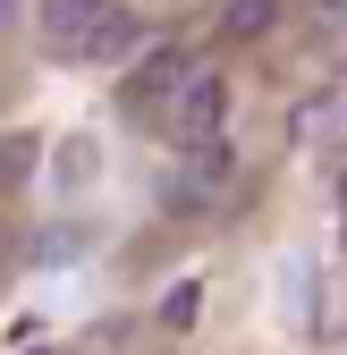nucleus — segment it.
I'll use <instances>...</instances> for the list:
<instances>
[{
    "instance_id": "obj_1",
    "label": "nucleus",
    "mask_w": 347,
    "mask_h": 355,
    "mask_svg": "<svg viewBox=\"0 0 347 355\" xmlns=\"http://www.w3.org/2000/svg\"><path fill=\"white\" fill-rule=\"evenodd\" d=\"M169 127H178V144H212L221 136V76H187L178 85V110H169Z\"/></svg>"
},
{
    "instance_id": "obj_2",
    "label": "nucleus",
    "mask_w": 347,
    "mask_h": 355,
    "mask_svg": "<svg viewBox=\"0 0 347 355\" xmlns=\"http://www.w3.org/2000/svg\"><path fill=\"white\" fill-rule=\"evenodd\" d=\"M102 9H110V0H42V42L76 60V42L102 26Z\"/></svg>"
},
{
    "instance_id": "obj_3",
    "label": "nucleus",
    "mask_w": 347,
    "mask_h": 355,
    "mask_svg": "<svg viewBox=\"0 0 347 355\" xmlns=\"http://www.w3.org/2000/svg\"><path fill=\"white\" fill-rule=\"evenodd\" d=\"M136 42H144V26H136V17H127V9H102V26L76 42V60H127Z\"/></svg>"
},
{
    "instance_id": "obj_4",
    "label": "nucleus",
    "mask_w": 347,
    "mask_h": 355,
    "mask_svg": "<svg viewBox=\"0 0 347 355\" xmlns=\"http://www.w3.org/2000/svg\"><path fill=\"white\" fill-rule=\"evenodd\" d=\"M195 68H187V51H153L144 60V76H136V102H161V94H178Z\"/></svg>"
},
{
    "instance_id": "obj_5",
    "label": "nucleus",
    "mask_w": 347,
    "mask_h": 355,
    "mask_svg": "<svg viewBox=\"0 0 347 355\" xmlns=\"http://www.w3.org/2000/svg\"><path fill=\"white\" fill-rule=\"evenodd\" d=\"M280 17V0H229V34H263Z\"/></svg>"
},
{
    "instance_id": "obj_6",
    "label": "nucleus",
    "mask_w": 347,
    "mask_h": 355,
    "mask_svg": "<svg viewBox=\"0 0 347 355\" xmlns=\"http://www.w3.org/2000/svg\"><path fill=\"white\" fill-rule=\"evenodd\" d=\"M195 304H203L195 279H187V288H169V296H161V322H178V330H187V322H195Z\"/></svg>"
},
{
    "instance_id": "obj_7",
    "label": "nucleus",
    "mask_w": 347,
    "mask_h": 355,
    "mask_svg": "<svg viewBox=\"0 0 347 355\" xmlns=\"http://www.w3.org/2000/svg\"><path fill=\"white\" fill-rule=\"evenodd\" d=\"M0 17H17V0H0Z\"/></svg>"
},
{
    "instance_id": "obj_8",
    "label": "nucleus",
    "mask_w": 347,
    "mask_h": 355,
    "mask_svg": "<svg viewBox=\"0 0 347 355\" xmlns=\"http://www.w3.org/2000/svg\"><path fill=\"white\" fill-rule=\"evenodd\" d=\"M26 355H60V347H26Z\"/></svg>"
},
{
    "instance_id": "obj_9",
    "label": "nucleus",
    "mask_w": 347,
    "mask_h": 355,
    "mask_svg": "<svg viewBox=\"0 0 347 355\" xmlns=\"http://www.w3.org/2000/svg\"><path fill=\"white\" fill-rule=\"evenodd\" d=\"M339 211H347V178H339Z\"/></svg>"
}]
</instances>
